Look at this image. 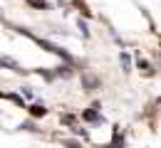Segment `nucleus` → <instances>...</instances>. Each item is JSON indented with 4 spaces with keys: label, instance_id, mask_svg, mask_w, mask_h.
<instances>
[{
    "label": "nucleus",
    "instance_id": "f257e3e1",
    "mask_svg": "<svg viewBox=\"0 0 161 148\" xmlns=\"http://www.w3.org/2000/svg\"><path fill=\"white\" fill-rule=\"evenodd\" d=\"M18 32H20V35H27V37H32V40H35V42H37V44L42 47V49H47V52H52V54L62 57V59H64L67 64H72V62H75V59H72V54H69L67 49H62V47H57V44H52L50 40H42V37H35V35H32V32H30L27 27H18Z\"/></svg>",
    "mask_w": 161,
    "mask_h": 148
},
{
    "label": "nucleus",
    "instance_id": "f03ea898",
    "mask_svg": "<svg viewBox=\"0 0 161 148\" xmlns=\"http://www.w3.org/2000/svg\"><path fill=\"white\" fill-rule=\"evenodd\" d=\"M99 111H102V104H99V101H94V104L89 106V111L82 114V119H84V121H99Z\"/></svg>",
    "mask_w": 161,
    "mask_h": 148
},
{
    "label": "nucleus",
    "instance_id": "7ed1b4c3",
    "mask_svg": "<svg viewBox=\"0 0 161 148\" xmlns=\"http://www.w3.org/2000/svg\"><path fill=\"white\" fill-rule=\"evenodd\" d=\"M82 84H84L87 91H94V89H99V79L92 77V74H84V77H82Z\"/></svg>",
    "mask_w": 161,
    "mask_h": 148
},
{
    "label": "nucleus",
    "instance_id": "20e7f679",
    "mask_svg": "<svg viewBox=\"0 0 161 148\" xmlns=\"http://www.w3.org/2000/svg\"><path fill=\"white\" fill-rule=\"evenodd\" d=\"M30 116H35V119L47 116V109H45V104H32V106H30Z\"/></svg>",
    "mask_w": 161,
    "mask_h": 148
},
{
    "label": "nucleus",
    "instance_id": "39448f33",
    "mask_svg": "<svg viewBox=\"0 0 161 148\" xmlns=\"http://www.w3.org/2000/svg\"><path fill=\"white\" fill-rule=\"evenodd\" d=\"M69 74H72V67H69V64H62V67H57V72H55V77H64V79H67Z\"/></svg>",
    "mask_w": 161,
    "mask_h": 148
},
{
    "label": "nucleus",
    "instance_id": "423d86ee",
    "mask_svg": "<svg viewBox=\"0 0 161 148\" xmlns=\"http://www.w3.org/2000/svg\"><path fill=\"white\" fill-rule=\"evenodd\" d=\"M136 64H139V69H144L146 74H154V69H151V64L146 62V59H139V62H136Z\"/></svg>",
    "mask_w": 161,
    "mask_h": 148
},
{
    "label": "nucleus",
    "instance_id": "0eeeda50",
    "mask_svg": "<svg viewBox=\"0 0 161 148\" xmlns=\"http://www.w3.org/2000/svg\"><path fill=\"white\" fill-rule=\"evenodd\" d=\"M121 67H124V72H129V64H131V59H129V54H126V52H121Z\"/></svg>",
    "mask_w": 161,
    "mask_h": 148
},
{
    "label": "nucleus",
    "instance_id": "6e6552de",
    "mask_svg": "<svg viewBox=\"0 0 161 148\" xmlns=\"http://www.w3.org/2000/svg\"><path fill=\"white\" fill-rule=\"evenodd\" d=\"M18 128H22V131H40V128H37L35 124H32V121H25V124H20Z\"/></svg>",
    "mask_w": 161,
    "mask_h": 148
},
{
    "label": "nucleus",
    "instance_id": "1a4fd4ad",
    "mask_svg": "<svg viewBox=\"0 0 161 148\" xmlns=\"http://www.w3.org/2000/svg\"><path fill=\"white\" fill-rule=\"evenodd\" d=\"M30 5H32V8H42V10L47 8V3H45V0H30Z\"/></svg>",
    "mask_w": 161,
    "mask_h": 148
},
{
    "label": "nucleus",
    "instance_id": "9d476101",
    "mask_svg": "<svg viewBox=\"0 0 161 148\" xmlns=\"http://www.w3.org/2000/svg\"><path fill=\"white\" fill-rule=\"evenodd\" d=\"M77 25H80L82 35H84V37H89V30H87V22H84V20H80V22H77Z\"/></svg>",
    "mask_w": 161,
    "mask_h": 148
},
{
    "label": "nucleus",
    "instance_id": "9b49d317",
    "mask_svg": "<svg viewBox=\"0 0 161 148\" xmlns=\"http://www.w3.org/2000/svg\"><path fill=\"white\" fill-rule=\"evenodd\" d=\"M22 94H25V99H32V89H30V86H25V89H22Z\"/></svg>",
    "mask_w": 161,
    "mask_h": 148
},
{
    "label": "nucleus",
    "instance_id": "f8f14e48",
    "mask_svg": "<svg viewBox=\"0 0 161 148\" xmlns=\"http://www.w3.org/2000/svg\"><path fill=\"white\" fill-rule=\"evenodd\" d=\"M64 146H69V148H80V146H77V143H75V141H67Z\"/></svg>",
    "mask_w": 161,
    "mask_h": 148
},
{
    "label": "nucleus",
    "instance_id": "ddd939ff",
    "mask_svg": "<svg viewBox=\"0 0 161 148\" xmlns=\"http://www.w3.org/2000/svg\"><path fill=\"white\" fill-rule=\"evenodd\" d=\"M3 96H8V94H3V91H0V99H3Z\"/></svg>",
    "mask_w": 161,
    "mask_h": 148
}]
</instances>
